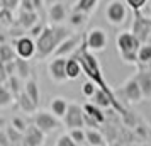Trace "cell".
<instances>
[{"label":"cell","instance_id":"1","mask_svg":"<svg viewBox=\"0 0 151 146\" xmlns=\"http://www.w3.org/2000/svg\"><path fill=\"white\" fill-rule=\"evenodd\" d=\"M73 34L70 29H66L65 26H53V24H48L44 31L41 32V36L36 39V48H37V53L36 56L39 60H46L49 56L55 55V51L58 49V46L61 44L66 37Z\"/></svg>","mask_w":151,"mask_h":146},{"label":"cell","instance_id":"2","mask_svg":"<svg viewBox=\"0 0 151 146\" xmlns=\"http://www.w3.org/2000/svg\"><path fill=\"white\" fill-rule=\"evenodd\" d=\"M141 44L143 42L139 41L131 31H122L116 37L117 53H119L121 60L126 65H134V66L137 65V51L141 48Z\"/></svg>","mask_w":151,"mask_h":146},{"label":"cell","instance_id":"3","mask_svg":"<svg viewBox=\"0 0 151 146\" xmlns=\"http://www.w3.org/2000/svg\"><path fill=\"white\" fill-rule=\"evenodd\" d=\"M129 17V7L124 0H110L107 2V7H105V21L109 22L110 26L119 27L126 24Z\"/></svg>","mask_w":151,"mask_h":146},{"label":"cell","instance_id":"4","mask_svg":"<svg viewBox=\"0 0 151 146\" xmlns=\"http://www.w3.org/2000/svg\"><path fill=\"white\" fill-rule=\"evenodd\" d=\"M32 124H34L36 127H39V129L48 136V134H51L53 131L60 129L61 119H58L53 112H49V111H37L36 114H32Z\"/></svg>","mask_w":151,"mask_h":146},{"label":"cell","instance_id":"5","mask_svg":"<svg viewBox=\"0 0 151 146\" xmlns=\"http://www.w3.org/2000/svg\"><path fill=\"white\" fill-rule=\"evenodd\" d=\"M85 44H87V49L95 53V55L104 53L107 49V44H109V36L102 27H93L85 34Z\"/></svg>","mask_w":151,"mask_h":146},{"label":"cell","instance_id":"6","mask_svg":"<svg viewBox=\"0 0 151 146\" xmlns=\"http://www.w3.org/2000/svg\"><path fill=\"white\" fill-rule=\"evenodd\" d=\"M121 95H122L124 100L129 102V104H139L144 99L143 90H141V87H139V82H137L136 75L129 77L122 85H121Z\"/></svg>","mask_w":151,"mask_h":146},{"label":"cell","instance_id":"7","mask_svg":"<svg viewBox=\"0 0 151 146\" xmlns=\"http://www.w3.org/2000/svg\"><path fill=\"white\" fill-rule=\"evenodd\" d=\"M63 124L66 126L68 129L85 127V111H83V105H78L76 102H70L66 116L63 117Z\"/></svg>","mask_w":151,"mask_h":146},{"label":"cell","instance_id":"8","mask_svg":"<svg viewBox=\"0 0 151 146\" xmlns=\"http://www.w3.org/2000/svg\"><path fill=\"white\" fill-rule=\"evenodd\" d=\"M66 61H68V58L53 56V60L48 63V75L55 83H65L68 80V75H66Z\"/></svg>","mask_w":151,"mask_h":146},{"label":"cell","instance_id":"9","mask_svg":"<svg viewBox=\"0 0 151 146\" xmlns=\"http://www.w3.org/2000/svg\"><path fill=\"white\" fill-rule=\"evenodd\" d=\"M14 49H15V53H17V58L31 60V58H34L36 53H37L36 39L31 37V36H19L14 41Z\"/></svg>","mask_w":151,"mask_h":146},{"label":"cell","instance_id":"10","mask_svg":"<svg viewBox=\"0 0 151 146\" xmlns=\"http://www.w3.org/2000/svg\"><path fill=\"white\" fill-rule=\"evenodd\" d=\"M83 41H85V34H82V32H73L70 37H66V39L58 46V49L55 51V55H53V56H61V58H66V56H70L71 53L78 51L80 46L83 44Z\"/></svg>","mask_w":151,"mask_h":146},{"label":"cell","instance_id":"11","mask_svg":"<svg viewBox=\"0 0 151 146\" xmlns=\"http://www.w3.org/2000/svg\"><path fill=\"white\" fill-rule=\"evenodd\" d=\"M131 32L143 44L148 42L151 36V19H146L141 12H134V21H132V31Z\"/></svg>","mask_w":151,"mask_h":146},{"label":"cell","instance_id":"12","mask_svg":"<svg viewBox=\"0 0 151 146\" xmlns=\"http://www.w3.org/2000/svg\"><path fill=\"white\" fill-rule=\"evenodd\" d=\"M44 139H46V134L39 127L31 124L27 131L24 132V139H22L21 146H44Z\"/></svg>","mask_w":151,"mask_h":146},{"label":"cell","instance_id":"13","mask_svg":"<svg viewBox=\"0 0 151 146\" xmlns=\"http://www.w3.org/2000/svg\"><path fill=\"white\" fill-rule=\"evenodd\" d=\"M66 19H68V17H66V7H65V4L55 2V4L49 5V9H48L49 24H53V26H61Z\"/></svg>","mask_w":151,"mask_h":146},{"label":"cell","instance_id":"14","mask_svg":"<svg viewBox=\"0 0 151 146\" xmlns=\"http://www.w3.org/2000/svg\"><path fill=\"white\" fill-rule=\"evenodd\" d=\"M39 21H41V19H39V14H37V12L21 10L19 15H17V26H19L22 31H31Z\"/></svg>","mask_w":151,"mask_h":146},{"label":"cell","instance_id":"15","mask_svg":"<svg viewBox=\"0 0 151 146\" xmlns=\"http://www.w3.org/2000/svg\"><path fill=\"white\" fill-rule=\"evenodd\" d=\"M136 78L139 82V87L143 90L144 99H151V68H139L136 73Z\"/></svg>","mask_w":151,"mask_h":146},{"label":"cell","instance_id":"16","mask_svg":"<svg viewBox=\"0 0 151 146\" xmlns=\"http://www.w3.org/2000/svg\"><path fill=\"white\" fill-rule=\"evenodd\" d=\"M70 107V102L65 97H53L49 100V112H53L58 119H61L66 116V111Z\"/></svg>","mask_w":151,"mask_h":146},{"label":"cell","instance_id":"17","mask_svg":"<svg viewBox=\"0 0 151 146\" xmlns=\"http://www.w3.org/2000/svg\"><path fill=\"white\" fill-rule=\"evenodd\" d=\"M15 104H17V107H19L24 114H36V112H37V107H39V105L26 93V90L15 99Z\"/></svg>","mask_w":151,"mask_h":146},{"label":"cell","instance_id":"18","mask_svg":"<svg viewBox=\"0 0 151 146\" xmlns=\"http://www.w3.org/2000/svg\"><path fill=\"white\" fill-rule=\"evenodd\" d=\"M83 111H85V114H87L90 119H93L99 126H102V124L107 122V116L102 112V109H100V107H97L95 104H92V102L83 104Z\"/></svg>","mask_w":151,"mask_h":146},{"label":"cell","instance_id":"19","mask_svg":"<svg viewBox=\"0 0 151 146\" xmlns=\"http://www.w3.org/2000/svg\"><path fill=\"white\" fill-rule=\"evenodd\" d=\"M87 131V146H107L104 134L97 127H88Z\"/></svg>","mask_w":151,"mask_h":146},{"label":"cell","instance_id":"20","mask_svg":"<svg viewBox=\"0 0 151 146\" xmlns=\"http://www.w3.org/2000/svg\"><path fill=\"white\" fill-rule=\"evenodd\" d=\"M88 22V15L83 14V12H78V10H71L68 15V24L71 29H76V31H80V29L85 26Z\"/></svg>","mask_w":151,"mask_h":146},{"label":"cell","instance_id":"21","mask_svg":"<svg viewBox=\"0 0 151 146\" xmlns=\"http://www.w3.org/2000/svg\"><path fill=\"white\" fill-rule=\"evenodd\" d=\"M5 85H7V88L12 92V95H14L15 99L26 90V82H24L21 77H17V75L9 77V80H7V83H5Z\"/></svg>","mask_w":151,"mask_h":146},{"label":"cell","instance_id":"22","mask_svg":"<svg viewBox=\"0 0 151 146\" xmlns=\"http://www.w3.org/2000/svg\"><path fill=\"white\" fill-rule=\"evenodd\" d=\"M97 5H99V0H75L71 10H78V12H83V14H93L95 12Z\"/></svg>","mask_w":151,"mask_h":146},{"label":"cell","instance_id":"23","mask_svg":"<svg viewBox=\"0 0 151 146\" xmlns=\"http://www.w3.org/2000/svg\"><path fill=\"white\" fill-rule=\"evenodd\" d=\"M66 75H68V80H76L80 75H83L82 65L75 56L68 58V61H66Z\"/></svg>","mask_w":151,"mask_h":146},{"label":"cell","instance_id":"24","mask_svg":"<svg viewBox=\"0 0 151 146\" xmlns=\"http://www.w3.org/2000/svg\"><path fill=\"white\" fill-rule=\"evenodd\" d=\"M15 75L21 77L24 82H27L31 78V65H29V60H22V58H17L15 60Z\"/></svg>","mask_w":151,"mask_h":146},{"label":"cell","instance_id":"25","mask_svg":"<svg viewBox=\"0 0 151 146\" xmlns=\"http://www.w3.org/2000/svg\"><path fill=\"white\" fill-rule=\"evenodd\" d=\"M137 65L148 68V65H151V44L150 42H144L141 44V48L137 51Z\"/></svg>","mask_w":151,"mask_h":146},{"label":"cell","instance_id":"26","mask_svg":"<svg viewBox=\"0 0 151 146\" xmlns=\"http://www.w3.org/2000/svg\"><path fill=\"white\" fill-rule=\"evenodd\" d=\"M17 60V53L15 49L7 44V42H0V61L2 63H10Z\"/></svg>","mask_w":151,"mask_h":146},{"label":"cell","instance_id":"27","mask_svg":"<svg viewBox=\"0 0 151 146\" xmlns=\"http://www.w3.org/2000/svg\"><path fill=\"white\" fill-rule=\"evenodd\" d=\"M26 93H27L29 97L32 99L37 105L41 104V92H39V85H37V82H36L34 78H29L27 82H26Z\"/></svg>","mask_w":151,"mask_h":146},{"label":"cell","instance_id":"28","mask_svg":"<svg viewBox=\"0 0 151 146\" xmlns=\"http://www.w3.org/2000/svg\"><path fill=\"white\" fill-rule=\"evenodd\" d=\"M15 102V97L12 95V92L7 88L5 83H0V109H7Z\"/></svg>","mask_w":151,"mask_h":146},{"label":"cell","instance_id":"29","mask_svg":"<svg viewBox=\"0 0 151 146\" xmlns=\"http://www.w3.org/2000/svg\"><path fill=\"white\" fill-rule=\"evenodd\" d=\"M5 131H7V136L10 139V146H21L22 145V139H24V132L17 131L12 124H9L5 127Z\"/></svg>","mask_w":151,"mask_h":146},{"label":"cell","instance_id":"30","mask_svg":"<svg viewBox=\"0 0 151 146\" xmlns=\"http://www.w3.org/2000/svg\"><path fill=\"white\" fill-rule=\"evenodd\" d=\"M70 136L73 138L78 146H87V131L83 127H76V129H70Z\"/></svg>","mask_w":151,"mask_h":146},{"label":"cell","instance_id":"31","mask_svg":"<svg viewBox=\"0 0 151 146\" xmlns=\"http://www.w3.org/2000/svg\"><path fill=\"white\" fill-rule=\"evenodd\" d=\"M14 22V12L9 10L2 2H0V24H5V26H10Z\"/></svg>","mask_w":151,"mask_h":146},{"label":"cell","instance_id":"32","mask_svg":"<svg viewBox=\"0 0 151 146\" xmlns=\"http://www.w3.org/2000/svg\"><path fill=\"white\" fill-rule=\"evenodd\" d=\"M10 124L14 126L17 131H21V132H26L27 131V127L31 126L29 124V121L26 119V116H15V117H12Z\"/></svg>","mask_w":151,"mask_h":146},{"label":"cell","instance_id":"33","mask_svg":"<svg viewBox=\"0 0 151 146\" xmlns=\"http://www.w3.org/2000/svg\"><path fill=\"white\" fill-rule=\"evenodd\" d=\"M99 90V87H97L92 80H87L85 83L82 85V95L87 99H92L93 95H95V92Z\"/></svg>","mask_w":151,"mask_h":146},{"label":"cell","instance_id":"34","mask_svg":"<svg viewBox=\"0 0 151 146\" xmlns=\"http://www.w3.org/2000/svg\"><path fill=\"white\" fill-rule=\"evenodd\" d=\"M124 2L127 4V7H129L132 12H141V10L148 5L150 0H124Z\"/></svg>","mask_w":151,"mask_h":146},{"label":"cell","instance_id":"35","mask_svg":"<svg viewBox=\"0 0 151 146\" xmlns=\"http://www.w3.org/2000/svg\"><path fill=\"white\" fill-rule=\"evenodd\" d=\"M55 146H78V145L73 141V138L70 136V132H63L61 136L56 139Z\"/></svg>","mask_w":151,"mask_h":146},{"label":"cell","instance_id":"36","mask_svg":"<svg viewBox=\"0 0 151 146\" xmlns=\"http://www.w3.org/2000/svg\"><path fill=\"white\" fill-rule=\"evenodd\" d=\"M44 27H46V26H44V24H42L41 21H39V22H37V24L34 26V27H32L31 31H29V36H31V37H36V39H37V37L41 36V32L44 31Z\"/></svg>","mask_w":151,"mask_h":146},{"label":"cell","instance_id":"37","mask_svg":"<svg viewBox=\"0 0 151 146\" xmlns=\"http://www.w3.org/2000/svg\"><path fill=\"white\" fill-rule=\"evenodd\" d=\"M0 2H2V4H4L9 10H12V12H14L15 9L21 5V0H0Z\"/></svg>","mask_w":151,"mask_h":146},{"label":"cell","instance_id":"38","mask_svg":"<svg viewBox=\"0 0 151 146\" xmlns=\"http://www.w3.org/2000/svg\"><path fill=\"white\" fill-rule=\"evenodd\" d=\"M21 10H29V12H36L34 2H32V0H21Z\"/></svg>","mask_w":151,"mask_h":146},{"label":"cell","instance_id":"39","mask_svg":"<svg viewBox=\"0 0 151 146\" xmlns=\"http://www.w3.org/2000/svg\"><path fill=\"white\" fill-rule=\"evenodd\" d=\"M9 80V73H7V68H5V63L0 61V83H7Z\"/></svg>","mask_w":151,"mask_h":146},{"label":"cell","instance_id":"40","mask_svg":"<svg viewBox=\"0 0 151 146\" xmlns=\"http://www.w3.org/2000/svg\"><path fill=\"white\" fill-rule=\"evenodd\" d=\"M0 146H10V139L5 129H0Z\"/></svg>","mask_w":151,"mask_h":146},{"label":"cell","instance_id":"41","mask_svg":"<svg viewBox=\"0 0 151 146\" xmlns=\"http://www.w3.org/2000/svg\"><path fill=\"white\" fill-rule=\"evenodd\" d=\"M7 121H5V119L4 117H0V129H5V127H7Z\"/></svg>","mask_w":151,"mask_h":146},{"label":"cell","instance_id":"42","mask_svg":"<svg viewBox=\"0 0 151 146\" xmlns=\"http://www.w3.org/2000/svg\"><path fill=\"white\" fill-rule=\"evenodd\" d=\"M148 42H150V44H151V36H150V39H148Z\"/></svg>","mask_w":151,"mask_h":146},{"label":"cell","instance_id":"43","mask_svg":"<svg viewBox=\"0 0 151 146\" xmlns=\"http://www.w3.org/2000/svg\"><path fill=\"white\" fill-rule=\"evenodd\" d=\"M148 4H150V7H151V0H150V2H148Z\"/></svg>","mask_w":151,"mask_h":146}]
</instances>
